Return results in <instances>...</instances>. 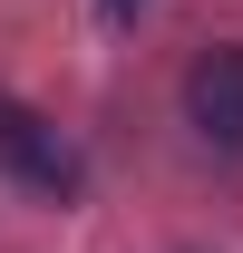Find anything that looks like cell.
<instances>
[{"label": "cell", "instance_id": "2", "mask_svg": "<svg viewBox=\"0 0 243 253\" xmlns=\"http://www.w3.org/2000/svg\"><path fill=\"white\" fill-rule=\"evenodd\" d=\"M185 117L204 126L214 146H243V49H204L185 68Z\"/></svg>", "mask_w": 243, "mask_h": 253}, {"label": "cell", "instance_id": "1", "mask_svg": "<svg viewBox=\"0 0 243 253\" xmlns=\"http://www.w3.org/2000/svg\"><path fill=\"white\" fill-rule=\"evenodd\" d=\"M0 166H10L20 185H39L49 205H78V185H88V156H78L39 107H20V97H0Z\"/></svg>", "mask_w": 243, "mask_h": 253}, {"label": "cell", "instance_id": "3", "mask_svg": "<svg viewBox=\"0 0 243 253\" xmlns=\"http://www.w3.org/2000/svg\"><path fill=\"white\" fill-rule=\"evenodd\" d=\"M136 10H146V0H107V20H136Z\"/></svg>", "mask_w": 243, "mask_h": 253}]
</instances>
